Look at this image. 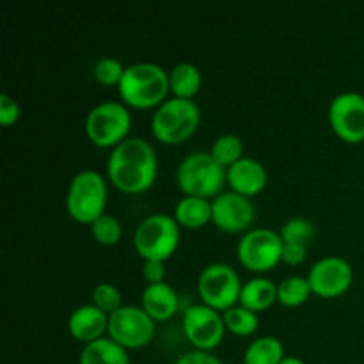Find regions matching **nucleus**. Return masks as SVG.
<instances>
[{
    "label": "nucleus",
    "instance_id": "obj_31",
    "mask_svg": "<svg viewBox=\"0 0 364 364\" xmlns=\"http://www.w3.org/2000/svg\"><path fill=\"white\" fill-rule=\"evenodd\" d=\"M142 277H144L148 284L164 283V279H166V265H164V262H159V259H144Z\"/></svg>",
    "mask_w": 364,
    "mask_h": 364
},
{
    "label": "nucleus",
    "instance_id": "obj_17",
    "mask_svg": "<svg viewBox=\"0 0 364 364\" xmlns=\"http://www.w3.org/2000/svg\"><path fill=\"white\" fill-rule=\"evenodd\" d=\"M141 308L151 316L155 322H166V320L173 318L180 308V297H178L176 290L171 287L169 283H156L148 284L142 291Z\"/></svg>",
    "mask_w": 364,
    "mask_h": 364
},
{
    "label": "nucleus",
    "instance_id": "obj_26",
    "mask_svg": "<svg viewBox=\"0 0 364 364\" xmlns=\"http://www.w3.org/2000/svg\"><path fill=\"white\" fill-rule=\"evenodd\" d=\"M91 233L92 238H95L100 245L112 247V245L119 244L121 242V237H123V226H121V223L114 215L103 213L98 220H95V223L91 224Z\"/></svg>",
    "mask_w": 364,
    "mask_h": 364
},
{
    "label": "nucleus",
    "instance_id": "obj_5",
    "mask_svg": "<svg viewBox=\"0 0 364 364\" xmlns=\"http://www.w3.org/2000/svg\"><path fill=\"white\" fill-rule=\"evenodd\" d=\"M109 191L107 181L98 171H80L70 181L66 194V212L75 223L89 224L105 213Z\"/></svg>",
    "mask_w": 364,
    "mask_h": 364
},
{
    "label": "nucleus",
    "instance_id": "obj_11",
    "mask_svg": "<svg viewBox=\"0 0 364 364\" xmlns=\"http://www.w3.org/2000/svg\"><path fill=\"white\" fill-rule=\"evenodd\" d=\"M183 333L194 350H213L226 334L223 313L206 304L188 306L183 313Z\"/></svg>",
    "mask_w": 364,
    "mask_h": 364
},
{
    "label": "nucleus",
    "instance_id": "obj_1",
    "mask_svg": "<svg viewBox=\"0 0 364 364\" xmlns=\"http://www.w3.org/2000/svg\"><path fill=\"white\" fill-rule=\"evenodd\" d=\"M159 174V159L148 141L128 137L110 151L107 176L124 194H142L153 187Z\"/></svg>",
    "mask_w": 364,
    "mask_h": 364
},
{
    "label": "nucleus",
    "instance_id": "obj_32",
    "mask_svg": "<svg viewBox=\"0 0 364 364\" xmlns=\"http://www.w3.org/2000/svg\"><path fill=\"white\" fill-rule=\"evenodd\" d=\"M174 364H223V361L219 358H215L213 354H210V352L191 350L180 355Z\"/></svg>",
    "mask_w": 364,
    "mask_h": 364
},
{
    "label": "nucleus",
    "instance_id": "obj_15",
    "mask_svg": "<svg viewBox=\"0 0 364 364\" xmlns=\"http://www.w3.org/2000/svg\"><path fill=\"white\" fill-rule=\"evenodd\" d=\"M68 331L75 340L82 343H92L102 338L109 331V315L95 304H85L75 309L68 320Z\"/></svg>",
    "mask_w": 364,
    "mask_h": 364
},
{
    "label": "nucleus",
    "instance_id": "obj_10",
    "mask_svg": "<svg viewBox=\"0 0 364 364\" xmlns=\"http://www.w3.org/2000/svg\"><path fill=\"white\" fill-rule=\"evenodd\" d=\"M155 323V320L139 306H123L109 315L107 334L127 350H135L151 343L156 329Z\"/></svg>",
    "mask_w": 364,
    "mask_h": 364
},
{
    "label": "nucleus",
    "instance_id": "obj_12",
    "mask_svg": "<svg viewBox=\"0 0 364 364\" xmlns=\"http://www.w3.org/2000/svg\"><path fill=\"white\" fill-rule=\"evenodd\" d=\"M329 123L334 134L348 144L364 141V96L347 91L334 96L329 105Z\"/></svg>",
    "mask_w": 364,
    "mask_h": 364
},
{
    "label": "nucleus",
    "instance_id": "obj_23",
    "mask_svg": "<svg viewBox=\"0 0 364 364\" xmlns=\"http://www.w3.org/2000/svg\"><path fill=\"white\" fill-rule=\"evenodd\" d=\"M311 287H309L308 277L301 276H290L284 277L279 284H277V302L287 308H297L302 306L311 295Z\"/></svg>",
    "mask_w": 364,
    "mask_h": 364
},
{
    "label": "nucleus",
    "instance_id": "obj_34",
    "mask_svg": "<svg viewBox=\"0 0 364 364\" xmlns=\"http://www.w3.org/2000/svg\"><path fill=\"white\" fill-rule=\"evenodd\" d=\"M281 364H306V363L302 361V359H299V358H291V355H287V358L281 361Z\"/></svg>",
    "mask_w": 364,
    "mask_h": 364
},
{
    "label": "nucleus",
    "instance_id": "obj_2",
    "mask_svg": "<svg viewBox=\"0 0 364 364\" xmlns=\"http://www.w3.org/2000/svg\"><path fill=\"white\" fill-rule=\"evenodd\" d=\"M119 96L127 107L156 109L171 91L169 73L155 63H135L124 70Z\"/></svg>",
    "mask_w": 364,
    "mask_h": 364
},
{
    "label": "nucleus",
    "instance_id": "obj_30",
    "mask_svg": "<svg viewBox=\"0 0 364 364\" xmlns=\"http://www.w3.org/2000/svg\"><path fill=\"white\" fill-rule=\"evenodd\" d=\"M20 119V105L16 100L9 95H0V123L4 127H11Z\"/></svg>",
    "mask_w": 364,
    "mask_h": 364
},
{
    "label": "nucleus",
    "instance_id": "obj_13",
    "mask_svg": "<svg viewBox=\"0 0 364 364\" xmlns=\"http://www.w3.org/2000/svg\"><path fill=\"white\" fill-rule=\"evenodd\" d=\"M256 220V206L251 198L233 191L223 192L212 201V223L224 233H247Z\"/></svg>",
    "mask_w": 364,
    "mask_h": 364
},
{
    "label": "nucleus",
    "instance_id": "obj_20",
    "mask_svg": "<svg viewBox=\"0 0 364 364\" xmlns=\"http://www.w3.org/2000/svg\"><path fill=\"white\" fill-rule=\"evenodd\" d=\"M78 364H130V358L127 348L110 338H102L82 348Z\"/></svg>",
    "mask_w": 364,
    "mask_h": 364
},
{
    "label": "nucleus",
    "instance_id": "obj_27",
    "mask_svg": "<svg viewBox=\"0 0 364 364\" xmlns=\"http://www.w3.org/2000/svg\"><path fill=\"white\" fill-rule=\"evenodd\" d=\"M279 235L284 244L308 245L309 240L315 237V224L306 217H294L281 226Z\"/></svg>",
    "mask_w": 364,
    "mask_h": 364
},
{
    "label": "nucleus",
    "instance_id": "obj_9",
    "mask_svg": "<svg viewBox=\"0 0 364 364\" xmlns=\"http://www.w3.org/2000/svg\"><path fill=\"white\" fill-rule=\"evenodd\" d=\"M284 242L279 231L255 228L242 237L237 245L238 262L247 270L265 274L283 262Z\"/></svg>",
    "mask_w": 364,
    "mask_h": 364
},
{
    "label": "nucleus",
    "instance_id": "obj_14",
    "mask_svg": "<svg viewBox=\"0 0 364 364\" xmlns=\"http://www.w3.org/2000/svg\"><path fill=\"white\" fill-rule=\"evenodd\" d=\"M311 291L323 299H336L348 291L354 281V270L340 256H326L311 267L308 274Z\"/></svg>",
    "mask_w": 364,
    "mask_h": 364
},
{
    "label": "nucleus",
    "instance_id": "obj_21",
    "mask_svg": "<svg viewBox=\"0 0 364 364\" xmlns=\"http://www.w3.org/2000/svg\"><path fill=\"white\" fill-rule=\"evenodd\" d=\"M201 71L192 63H180L171 70L169 82L174 98L192 100L201 89Z\"/></svg>",
    "mask_w": 364,
    "mask_h": 364
},
{
    "label": "nucleus",
    "instance_id": "obj_24",
    "mask_svg": "<svg viewBox=\"0 0 364 364\" xmlns=\"http://www.w3.org/2000/svg\"><path fill=\"white\" fill-rule=\"evenodd\" d=\"M223 318L226 331L233 333L235 336H251V334H255L258 331L259 326L258 313L251 311V309L244 308L240 304L233 306L228 311H224Z\"/></svg>",
    "mask_w": 364,
    "mask_h": 364
},
{
    "label": "nucleus",
    "instance_id": "obj_6",
    "mask_svg": "<svg viewBox=\"0 0 364 364\" xmlns=\"http://www.w3.org/2000/svg\"><path fill=\"white\" fill-rule=\"evenodd\" d=\"M180 224L167 213L148 215L137 226L134 233L135 251L142 259L166 262L180 244Z\"/></svg>",
    "mask_w": 364,
    "mask_h": 364
},
{
    "label": "nucleus",
    "instance_id": "obj_3",
    "mask_svg": "<svg viewBox=\"0 0 364 364\" xmlns=\"http://www.w3.org/2000/svg\"><path fill=\"white\" fill-rule=\"evenodd\" d=\"M176 183L185 196L215 199L228 183V169L213 159L212 153L196 151L180 162Z\"/></svg>",
    "mask_w": 364,
    "mask_h": 364
},
{
    "label": "nucleus",
    "instance_id": "obj_7",
    "mask_svg": "<svg viewBox=\"0 0 364 364\" xmlns=\"http://www.w3.org/2000/svg\"><path fill=\"white\" fill-rule=\"evenodd\" d=\"M132 128V114L124 103L103 102L89 110L85 134L98 148H116L127 141Z\"/></svg>",
    "mask_w": 364,
    "mask_h": 364
},
{
    "label": "nucleus",
    "instance_id": "obj_4",
    "mask_svg": "<svg viewBox=\"0 0 364 364\" xmlns=\"http://www.w3.org/2000/svg\"><path fill=\"white\" fill-rule=\"evenodd\" d=\"M201 123V110L194 100L167 98L151 117V134L159 142L178 146L191 139Z\"/></svg>",
    "mask_w": 364,
    "mask_h": 364
},
{
    "label": "nucleus",
    "instance_id": "obj_22",
    "mask_svg": "<svg viewBox=\"0 0 364 364\" xmlns=\"http://www.w3.org/2000/svg\"><path fill=\"white\" fill-rule=\"evenodd\" d=\"M284 358V347L277 338L262 336L245 348L244 364H281Z\"/></svg>",
    "mask_w": 364,
    "mask_h": 364
},
{
    "label": "nucleus",
    "instance_id": "obj_18",
    "mask_svg": "<svg viewBox=\"0 0 364 364\" xmlns=\"http://www.w3.org/2000/svg\"><path fill=\"white\" fill-rule=\"evenodd\" d=\"M277 302V284L267 277H255L242 287L238 304L251 311L259 313Z\"/></svg>",
    "mask_w": 364,
    "mask_h": 364
},
{
    "label": "nucleus",
    "instance_id": "obj_8",
    "mask_svg": "<svg viewBox=\"0 0 364 364\" xmlns=\"http://www.w3.org/2000/svg\"><path fill=\"white\" fill-rule=\"evenodd\" d=\"M242 281L237 270L226 263H212L205 267L198 277V291L203 304L224 313L238 304Z\"/></svg>",
    "mask_w": 364,
    "mask_h": 364
},
{
    "label": "nucleus",
    "instance_id": "obj_33",
    "mask_svg": "<svg viewBox=\"0 0 364 364\" xmlns=\"http://www.w3.org/2000/svg\"><path fill=\"white\" fill-rule=\"evenodd\" d=\"M308 256V245L302 244H284L283 247V262L288 265H301Z\"/></svg>",
    "mask_w": 364,
    "mask_h": 364
},
{
    "label": "nucleus",
    "instance_id": "obj_29",
    "mask_svg": "<svg viewBox=\"0 0 364 364\" xmlns=\"http://www.w3.org/2000/svg\"><path fill=\"white\" fill-rule=\"evenodd\" d=\"M92 304L107 315H112L117 309L123 308L121 306V291L110 283L96 284L95 290H92Z\"/></svg>",
    "mask_w": 364,
    "mask_h": 364
},
{
    "label": "nucleus",
    "instance_id": "obj_19",
    "mask_svg": "<svg viewBox=\"0 0 364 364\" xmlns=\"http://www.w3.org/2000/svg\"><path fill=\"white\" fill-rule=\"evenodd\" d=\"M174 219L181 228L199 230L212 223V201L203 198L183 196L174 208Z\"/></svg>",
    "mask_w": 364,
    "mask_h": 364
},
{
    "label": "nucleus",
    "instance_id": "obj_25",
    "mask_svg": "<svg viewBox=\"0 0 364 364\" xmlns=\"http://www.w3.org/2000/svg\"><path fill=\"white\" fill-rule=\"evenodd\" d=\"M210 153H212V156L220 166L230 169L233 164L244 159V142H242V139L238 135L224 134L215 139Z\"/></svg>",
    "mask_w": 364,
    "mask_h": 364
},
{
    "label": "nucleus",
    "instance_id": "obj_28",
    "mask_svg": "<svg viewBox=\"0 0 364 364\" xmlns=\"http://www.w3.org/2000/svg\"><path fill=\"white\" fill-rule=\"evenodd\" d=\"M127 68L119 63L114 57H103L98 63L95 64V78L96 82H100L105 87H112L117 85L119 87L121 80H123V75Z\"/></svg>",
    "mask_w": 364,
    "mask_h": 364
},
{
    "label": "nucleus",
    "instance_id": "obj_16",
    "mask_svg": "<svg viewBox=\"0 0 364 364\" xmlns=\"http://www.w3.org/2000/svg\"><path fill=\"white\" fill-rule=\"evenodd\" d=\"M228 185L245 198L258 196L267 185V169L258 160L244 156L228 169Z\"/></svg>",
    "mask_w": 364,
    "mask_h": 364
}]
</instances>
